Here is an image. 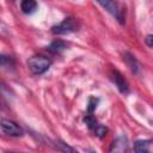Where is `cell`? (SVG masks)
<instances>
[{"label": "cell", "instance_id": "cell-12", "mask_svg": "<svg viewBox=\"0 0 153 153\" xmlns=\"http://www.w3.org/2000/svg\"><path fill=\"white\" fill-rule=\"evenodd\" d=\"M0 66H1V67H10V66H13V61H12L11 56L0 55Z\"/></svg>", "mask_w": 153, "mask_h": 153}, {"label": "cell", "instance_id": "cell-10", "mask_svg": "<svg viewBox=\"0 0 153 153\" xmlns=\"http://www.w3.org/2000/svg\"><path fill=\"white\" fill-rule=\"evenodd\" d=\"M151 140H137L134 142V151L139 153H146L149 151Z\"/></svg>", "mask_w": 153, "mask_h": 153}, {"label": "cell", "instance_id": "cell-6", "mask_svg": "<svg viewBox=\"0 0 153 153\" xmlns=\"http://www.w3.org/2000/svg\"><path fill=\"white\" fill-rule=\"evenodd\" d=\"M128 148V142H127V139L124 136H118L116 140H114V142L111 143V147H110V151L111 152H124L127 151Z\"/></svg>", "mask_w": 153, "mask_h": 153}, {"label": "cell", "instance_id": "cell-4", "mask_svg": "<svg viewBox=\"0 0 153 153\" xmlns=\"http://www.w3.org/2000/svg\"><path fill=\"white\" fill-rule=\"evenodd\" d=\"M0 127L6 134H8L11 136H22L23 135V129L16 122H13L11 120L2 118L0 121Z\"/></svg>", "mask_w": 153, "mask_h": 153}, {"label": "cell", "instance_id": "cell-13", "mask_svg": "<svg viewBox=\"0 0 153 153\" xmlns=\"http://www.w3.org/2000/svg\"><path fill=\"white\" fill-rule=\"evenodd\" d=\"M93 130H94L96 135H97V136H99V137H103V136L105 135V133H106V128H105V127H103L102 124H97V127H96Z\"/></svg>", "mask_w": 153, "mask_h": 153}, {"label": "cell", "instance_id": "cell-5", "mask_svg": "<svg viewBox=\"0 0 153 153\" xmlns=\"http://www.w3.org/2000/svg\"><path fill=\"white\" fill-rule=\"evenodd\" d=\"M110 75H111L112 81L116 84V86L118 87V90H120L121 92H127V91H128V82H127V80L124 79V76H123L117 69H112Z\"/></svg>", "mask_w": 153, "mask_h": 153}, {"label": "cell", "instance_id": "cell-2", "mask_svg": "<svg viewBox=\"0 0 153 153\" xmlns=\"http://www.w3.org/2000/svg\"><path fill=\"white\" fill-rule=\"evenodd\" d=\"M76 27H78L76 20L74 18H72V17H68V18H65L57 25H54L51 27V31L55 35H66V33H69V32L75 31Z\"/></svg>", "mask_w": 153, "mask_h": 153}, {"label": "cell", "instance_id": "cell-11", "mask_svg": "<svg viewBox=\"0 0 153 153\" xmlns=\"http://www.w3.org/2000/svg\"><path fill=\"white\" fill-rule=\"evenodd\" d=\"M84 121H85V123L87 124V127L90 128V129H94L96 127H97V120L92 116V115H87V116H85V118H84Z\"/></svg>", "mask_w": 153, "mask_h": 153}, {"label": "cell", "instance_id": "cell-3", "mask_svg": "<svg viewBox=\"0 0 153 153\" xmlns=\"http://www.w3.org/2000/svg\"><path fill=\"white\" fill-rule=\"evenodd\" d=\"M105 11H108L111 16H114L121 24H123V14L122 10L115 2V0H96Z\"/></svg>", "mask_w": 153, "mask_h": 153}, {"label": "cell", "instance_id": "cell-1", "mask_svg": "<svg viewBox=\"0 0 153 153\" xmlns=\"http://www.w3.org/2000/svg\"><path fill=\"white\" fill-rule=\"evenodd\" d=\"M51 61L43 55H33L27 60V67L33 74H43L50 67Z\"/></svg>", "mask_w": 153, "mask_h": 153}, {"label": "cell", "instance_id": "cell-14", "mask_svg": "<svg viewBox=\"0 0 153 153\" xmlns=\"http://www.w3.org/2000/svg\"><path fill=\"white\" fill-rule=\"evenodd\" d=\"M97 102H98V99H96V98H93V97L90 98V103H88V111H90V112H92V111L96 109Z\"/></svg>", "mask_w": 153, "mask_h": 153}, {"label": "cell", "instance_id": "cell-9", "mask_svg": "<svg viewBox=\"0 0 153 153\" xmlns=\"http://www.w3.org/2000/svg\"><path fill=\"white\" fill-rule=\"evenodd\" d=\"M123 60L126 61L127 66L130 68V71H131L133 73H136V72H137V67H139V65H137V61H136V59H135L134 55H131L130 53H124V55H123Z\"/></svg>", "mask_w": 153, "mask_h": 153}, {"label": "cell", "instance_id": "cell-15", "mask_svg": "<svg viewBox=\"0 0 153 153\" xmlns=\"http://www.w3.org/2000/svg\"><path fill=\"white\" fill-rule=\"evenodd\" d=\"M152 39H153V38H152V35H148V36L146 37V44H147L149 48L153 45V44H152Z\"/></svg>", "mask_w": 153, "mask_h": 153}, {"label": "cell", "instance_id": "cell-7", "mask_svg": "<svg viewBox=\"0 0 153 153\" xmlns=\"http://www.w3.org/2000/svg\"><path fill=\"white\" fill-rule=\"evenodd\" d=\"M20 8L25 14H31L37 10V1L36 0H22Z\"/></svg>", "mask_w": 153, "mask_h": 153}, {"label": "cell", "instance_id": "cell-8", "mask_svg": "<svg viewBox=\"0 0 153 153\" xmlns=\"http://www.w3.org/2000/svg\"><path fill=\"white\" fill-rule=\"evenodd\" d=\"M66 48H67V44H66L63 41L56 39V41H53V42L49 44V47H48L47 49H48V51L51 53V54H60V53L63 51Z\"/></svg>", "mask_w": 153, "mask_h": 153}]
</instances>
